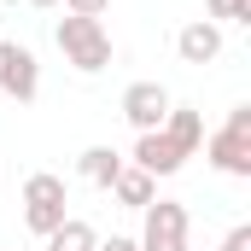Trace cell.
Instances as JSON below:
<instances>
[{
    "mask_svg": "<svg viewBox=\"0 0 251 251\" xmlns=\"http://www.w3.org/2000/svg\"><path fill=\"white\" fill-rule=\"evenodd\" d=\"M59 53L64 64H76L82 76H94V70H105L111 64V35H105V24L100 18H59Z\"/></svg>",
    "mask_w": 251,
    "mask_h": 251,
    "instance_id": "1",
    "label": "cell"
},
{
    "mask_svg": "<svg viewBox=\"0 0 251 251\" xmlns=\"http://www.w3.org/2000/svg\"><path fill=\"white\" fill-rule=\"evenodd\" d=\"M204 158H210L222 176L251 181V105H234V111H228V123L204 140Z\"/></svg>",
    "mask_w": 251,
    "mask_h": 251,
    "instance_id": "2",
    "label": "cell"
},
{
    "mask_svg": "<svg viewBox=\"0 0 251 251\" xmlns=\"http://www.w3.org/2000/svg\"><path fill=\"white\" fill-rule=\"evenodd\" d=\"M64 204H70V199H64L59 176H47V170L29 176V181H24V228H29L35 240H47V234L64 222Z\"/></svg>",
    "mask_w": 251,
    "mask_h": 251,
    "instance_id": "3",
    "label": "cell"
},
{
    "mask_svg": "<svg viewBox=\"0 0 251 251\" xmlns=\"http://www.w3.org/2000/svg\"><path fill=\"white\" fill-rule=\"evenodd\" d=\"M140 251H193L187 246V204L176 199H152L146 204V228H140Z\"/></svg>",
    "mask_w": 251,
    "mask_h": 251,
    "instance_id": "4",
    "label": "cell"
},
{
    "mask_svg": "<svg viewBox=\"0 0 251 251\" xmlns=\"http://www.w3.org/2000/svg\"><path fill=\"white\" fill-rule=\"evenodd\" d=\"M0 94L18 100V105H29L41 94V64H35L29 47H18V41H0Z\"/></svg>",
    "mask_w": 251,
    "mask_h": 251,
    "instance_id": "5",
    "label": "cell"
},
{
    "mask_svg": "<svg viewBox=\"0 0 251 251\" xmlns=\"http://www.w3.org/2000/svg\"><path fill=\"white\" fill-rule=\"evenodd\" d=\"M170 88L164 82H128L123 88V117L134 123V134H152V128H164V117H170Z\"/></svg>",
    "mask_w": 251,
    "mask_h": 251,
    "instance_id": "6",
    "label": "cell"
},
{
    "mask_svg": "<svg viewBox=\"0 0 251 251\" xmlns=\"http://www.w3.org/2000/svg\"><path fill=\"white\" fill-rule=\"evenodd\" d=\"M181 164H187V152H181L164 128H152V134H140V140H134V170H146L152 181H158V176H176Z\"/></svg>",
    "mask_w": 251,
    "mask_h": 251,
    "instance_id": "7",
    "label": "cell"
},
{
    "mask_svg": "<svg viewBox=\"0 0 251 251\" xmlns=\"http://www.w3.org/2000/svg\"><path fill=\"white\" fill-rule=\"evenodd\" d=\"M176 53H181V64H210V59H222V24H210V18L187 24V29L176 35Z\"/></svg>",
    "mask_w": 251,
    "mask_h": 251,
    "instance_id": "8",
    "label": "cell"
},
{
    "mask_svg": "<svg viewBox=\"0 0 251 251\" xmlns=\"http://www.w3.org/2000/svg\"><path fill=\"white\" fill-rule=\"evenodd\" d=\"M111 199H117L123 210H146V204L158 199V181H152L146 170H134V164H123V170H117V181H111Z\"/></svg>",
    "mask_w": 251,
    "mask_h": 251,
    "instance_id": "9",
    "label": "cell"
},
{
    "mask_svg": "<svg viewBox=\"0 0 251 251\" xmlns=\"http://www.w3.org/2000/svg\"><path fill=\"white\" fill-rule=\"evenodd\" d=\"M117 170H123V158H117L111 146H88V152L76 158V176H82L88 187H105V193H111V181H117Z\"/></svg>",
    "mask_w": 251,
    "mask_h": 251,
    "instance_id": "10",
    "label": "cell"
},
{
    "mask_svg": "<svg viewBox=\"0 0 251 251\" xmlns=\"http://www.w3.org/2000/svg\"><path fill=\"white\" fill-rule=\"evenodd\" d=\"M164 134H170V140H176V146L193 158V152L204 146V117H199L193 105H170V117H164Z\"/></svg>",
    "mask_w": 251,
    "mask_h": 251,
    "instance_id": "11",
    "label": "cell"
},
{
    "mask_svg": "<svg viewBox=\"0 0 251 251\" xmlns=\"http://www.w3.org/2000/svg\"><path fill=\"white\" fill-rule=\"evenodd\" d=\"M94 246H100V234H94L82 216H64L59 228L47 234V251H94Z\"/></svg>",
    "mask_w": 251,
    "mask_h": 251,
    "instance_id": "12",
    "label": "cell"
},
{
    "mask_svg": "<svg viewBox=\"0 0 251 251\" xmlns=\"http://www.w3.org/2000/svg\"><path fill=\"white\" fill-rule=\"evenodd\" d=\"M210 24H251V0H210Z\"/></svg>",
    "mask_w": 251,
    "mask_h": 251,
    "instance_id": "13",
    "label": "cell"
},
{
    "mask_svg": "<svg viewBox=\"0 0 251 251\" xmlns=\"http://www.w3.org/2000/svg\"><path fill=\"white\" fill-rule=\"evenodd\" d=\"M105 6H111V0H64V12H70V18H100Z\"/></svg>",
    "mask_w": 251,
    "mask_h": 251,
    "instance_id": "14",
    "label": "cell"
},
{
    "mask_svg": "<svg viewBox=\"0 0 251 251\" xmlns=\"http://www.w3.org/2000/svg\"><path fill=\"white\" fill-rule=\"evenodd\" d=\"M216 251H251V228H246V222H240V228H228V240H222Z\"/></svg>",
    "mask_w": 251,
    "mask_h": 251,
    "instance_id": "15",
    "label": "cell"
},
{
    "mask_svg": "<svg viewBox=\"0 0 251 251\" xmlns=\"http://www.w3.org/2000/svg\"><path fill=\"white\" fill-rule=\"evenodd\" d=\"M94 251H140V246H134L128 234H111V240H100V246H94Z\"/></svg>",
    "mask_w": 251,
    "mask_h": 251,
    "instance_id": "16",
    "label": "cell"
},
{
    "mask_svg": "<svg viewBox=\"0 0 251 251\" xmlns=\"http://www.w3.org/2000/svg\"><path fill=\"white\" fill-rule=\"evenodd\" d=\"M29 6H59V0H29Z\"/></svg>",
    "mask_w": 251,
    "mask_h": 251,
    "instance_id": "17",
    "label": "cell"
}]
</instances>
